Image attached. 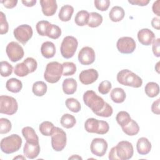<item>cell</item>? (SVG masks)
I'll list each match as a JSON object with an SVG mask.
<instances>
[{"instance_id":"1","label":"cell","mask_w":160,"mask_h":160,"mask_svg":"<svg viewBox=\"0 0 160 160\" xmlns=\"http://www.w3.org/2000/svg\"><path fill=\"white\" fill-rule=\"evenodd\" d=\"M133 154L132 143L128 141H121L111 149L108 158L110 160H128L132 157Z\"/></svg>"},{"instance_id":"2","label":"cell","mask_w":160,"mask_h":160,"mask_svg":"<svg viewBox=\"0 0 160 160\" xmlns=\"http://www.w3.org/2000/svg\"><path fill=\"white\" fill-rule=\"evenodd\" d=\"M116 79L119 84L126 86L138 88L142 84V79L136 74L127 69L119 71Z\"/></svg>"},{"instance_id":"3","label":"cell","mask_w":160,"mask_h":160,"mask_svg":"<svg viewBox=\"0 0 160 160\" xmlns=\"http://www.w3.org/2000/svg\"><path fill=\"white\" fill-rule=\"evenodd\" d=\"M22 142V139L18 134H12L1 139L0 143L1 150L5 154H12L21 148Z\"/></svg>"},{"instance_id":"4","label":"cell","mask_w":160,"mask_h":160,"mask_svg":"<svg viewBox=\"0 0 160 160\" xmlns=\"http://www.w3.org/2000/svg\"><path fill=\"white\" fill-rule=\"evenodd\" d=\"M62 74V64L57 61H52L46 65L44 73V78L48 82L54 84L59 81Z\"/></svg>"},{"instance_id":"5","label":"cell","mask_w":160,"mask_h":160,"mask_svg":"<svg viewBox=\"0 0 160 160\" xmlns=\"http://www.w3.org/2000/svg\"><path fill=\"white\" fill-rule=\"evenodd\" d=\"M83 101L94 114L101 111L105 103L104 99L92 90H88L84 93Z\"/></svg>"},{"instance_id":"6","label":"cell","mask_w":160,"mask_h":160,"mask_svg":"<svg viewBox=\"0 0 160 160\" xmlns=\"http://www.w3.org/2000/svg\"><path fill=\"white\" fill-rule=\"evenodd\" d=\"M78 41L72 36H67L62 39L60 46V51L62 56L66 59L72 58L78 48Z\"/></svg>"},{"instance_id":"7","label":"cell","mask_w":160,"mask_h":160,"mask_svg":"<svg viewBox=\"0 0 160 160\" xmlns=\"http://www.w3.org/2000/svg\"><path fill=\"white\" fill-rule=\"evenodd\" d=\"M18 109V104L12 96L1 95L0 96V112L7 115H13Z\"/></svg>"},{"instance_id":"8","label":"cell","mask_w":160,"mask_h":160,"mask_svg":"<svg viewBox=\"0 0 160 160\" xmlns=\"http://www.w3.org/2000/svg\"><path fill=\"white\" fill-rule=\"evenodd\" d=\"M67 137L65 131L60 128L56 127L51 135V146L55 151H61L66 145Z\"/></svg>"},{"instance_id":"9","label":"cell","mask_w":160,"mask_h":160,"mask_svg":"<svg viewBox=\"0 0 160 160\" xmlns=\"http://www.w3.org/2000/svg\"><path fill=\"white\" fill-rule=\"evenodd\" d=\"M13 34L16 40L24 45L32 38L33 31L31 26L22 24L14 29Z\"/></svg>"},{"instance_id":"10","label":"cell","mask_w":160,"mask_h":160,"mask_svg":"<svg viewBox=\"0 0 160 160\" xmlns=\"http://www.w3.org/2000/svg\"><path fill=\"white\" fill-rule=\"evenodd\" d=\"M6 52L9 59L13 62L21 60L24 55L22 47L17 42L11 41L7 45Z\"/></svg>"},{"instance_id":"11","label":"cell","mask_w":160,"mask_h":160,"mask_svg":"<svg viewBox=\"0 0 160 160\" xmlns=\"http://www.w3.org/2000/svg\"><path fill=\"white\" fill-rule=\"evenodd\" d=\"M116 47L119 52L122 54H131L136 49V42L131 37H121L118 40Z\"/></svg>"},{"instance_id":"12","label":"cell","mask_w":160,"mask_h":160,"mask_svg":"<svg viewBox=\"0 0 160 160\" xmlns=\"http://www.w3.org/2000/svg\"><path fill=\"white\" fill-rule=\"evenodd\" d=\"M108 144L103 138H94L92 140L90 145L91 152L98 157L103 156L108 150Z\"/></svg>"},{"instance_id":"13","label":"cell","mask_w":160,"mask_h":160,"mask_svg":"<svg viewBox=\"0 0 160 160\" xmlns=\"http://www.w3.org/2000/svg\"><path fill=\"white\" fill-rule=\"evenodd\" d=\"M78 61L82 65H90L92 64L96 58L94 49L89 46H85L81 49L78 53Z\"/></svg>"},{"instance_id":"14","label":"cell","mask_w":160,"mask_h":160,"mask_svg":"<svg viewBox=\"0 0 160 160\" xmlns=\"http://www.w3.org/2000/svg\"><path fill=\"white\" fill-rule=\"evenodd\" d=\"M98 72L94 69H88L82 71L79 75L80 82L84 84L88 85L94 82L98 78Z\"/></svg>"},{"instance_id":"15","label":"cell","mask_w":160,"mask_h":160,"mask_svg":"<svg viewBox=\"0 0 160 160\" xmlns=\"http://www.w3.org/2000/svg\"><path fill=\"white\" fill-rule=\"evenodd\" d=\"M139 42L144 46L151 45L155 39L154 33L148 28L140 29L138 32Z\"/></svg>"},{"instance_id":"16","label":"cell","mask_w":160,"mask_h":160,"mask_svg":"<svg viewBox=\"0 0 160 160\" xmlns=\"http://www.w3.org/2000/svg\"><path fill=\"white\" fill-rule=\"evenodd\" d=\"M41 151L39 143H31L26 142L23 148L24 156L30 159H34L38 156Z\"/></svg>"},{"instance_id":"17","label":"cell","mask_w":160,"mask_h":160,"mask_svg":"<svg viewBox=\"0 0 160 160\" xmlns=\"http://www.w3.org/2000/svg\"><path fill=\"white\" fill-rule=\"evenodd\" d=\"M40 4L43 14L46 16L54 15L58 9V4L56 0H41Z\"/></svg>"},{"instance_id":"18","label":"cell","mask_w":160,"mask_h":160,"mask_svg":"<svg viewBox=\"0 0 160 160\" xmlns=\"http://www.w3.org/2000/svg\"><path fill=\"white\" fill-rule=\"evenodd\" d=\"M136 149L140 155H146L151 151V143L148 138H140L136 143Z\"/></svg>"},{"instance_id":"19","label":"cell","mask_w":160,"mask_h":160,"mask_svg":"<svg viewBox=\"0 0 160 160\" xmlns=\"http://www.w3.org/2000/svg\"><path fill=\"white\" fill-rule=\"evenodd\" d=\"M41 52L43 57L47 59L52 58L56 54V47L51 41L44 42L41 47Z\"/></svg>"},{"instance_id":"20","label":"cell","mask_w":160,"mask_h":160,"mask_svg":"<svg viewBox=\"0 0 160 160\" xmlns=\"http://www.w3.org/2000/svg\"><path fill=\"white\" fill-rule=\"evenodd\" d=\"M62 87L64 94L71 95L73 94L76 91L78 83L74 78H66L63 81Z\"/></svg>"},{"instance_id":"21","label":"cell","mask_w":160,"mask_h":160,"mask_svg":"<svg viewBox=\"0 0 160 160\" xmlns=\"http://www.w3.org/2000/svg\"><path fill=\"white\" fill-rule=\"evenodd\" d=\"M22 134L27 142L31 143H39V138L34 129L30 126H26L22 129Z\"/></svg>"},{"instance_id":"22","label":"cell","mask_w":160,"mask_h":160,"mask_svg":"<svg viewBox=\"0 0 160 160\" xmlns=\"http://www.w3.org/2000/svg\"><path fill=\"white\" fill-rule=\"evenodd\" d=\"M74 12V8L69 4L64 5L60 9L58 14L59 19L63 22L69 21L72 16Z\"/></svg>"},{"instance_id":"23","label":"cell","mask_w":160,"mask_h":160,"mask_svg":"<svg viewBox=\"0 0 160 160\" xmlns=\"http://www.w3.org/2000/svg\"><path fill=\"white\" fill-rule=\"evenodd\" d=\"M125 12L122 8L115 6L112 7L109 13V19L112 22H119L124 18Z\"/></svg>"},{"instance_id":"24","label":"cell","mask_w":160,"mask_h":160,"mask_svg":"<svg viewBox=\"0 0 160 160\" xmlns=\"http://www.w3.org/2000/svg\"><path fill=\"white\" fill-rule=\"evenodd\" d=\"M111 100L115 103H122L125 101L126 95L124 90L121 88H115L110 93Z\"/></svg>"},{"instance_id":"25","label":"cell","mask_w":160,"mask_h":160,"mask_svg":"<svg viewBox=\"0 0 160 160\" xmlns=\"http://www.w3.org/2000/svg\"><path fill=\"white\" fill-rule=\"evenodd\" d=\"M6 88L8 91L18 93L21 91L22 88V82L18 79L12 78L9 79L6 82Z\"/></svg>"},{"instance_id":"26","label":"cell","mask_w":160,"mask_h":160,"mask_svg":"<svg viewBox=\"0 0 160 160\" xmlns=\"http://www.w3.org/2000/svg\"><path fill=\"white\" fill-rule=\"evenodd\" d=\"M122 130L128 136H135L138 134L139 131V126L134 120L131 119L127 125L122 127Z\"/></svg>"},{"instance_id":"27","label":"cell","mask_w":160,"mask_h":160,"mask_svg":"<svg viewBox=\"0 0 160 160\" xmlns=\"http://www.w3.org/2000/svg\"><path fill=\"white\" fill-rule=\"evenodd\" d=\"M99 126V120L91 118H88L84 122L85 130L89 133H97Z\"/></svg>"},{"instance_id":"28","label":"cell","mask_w":160,"mask_h":160,"mask_svg":"<svg viewBox=\"0 0 160 160\" xmlns=\"http://www.w3.org/2000/svg\"><path fill=\"white\" fill-rule=\"evenodd\" d=\"M89 13L85 10H81L77 12L74 18L75 23L79 26H84L88 24Z\"/></svg>"},{"instance_id":"29","label":"cell","mask_w":160,"mask_h":160,"mask_svg":"<svg viewBox=\"0 0 160 160\" xmlns=\"http://www.w3.org/2000/svg\"><path fill=\"white\" fill-rule=\"evenodd\" d=\"M146 94L149 98H154L159 93V86L155 82H149L144 88Z\"/></svg>"},{"instance_id":"30","label":"cell","mask_w":160,"mask_h":160,"mask_svg":"<svg viewBox=\"0 0 160 160\" xmlns=\"http://www.w3.org/2000/svg\"><path fill=\"white\" fill-rule=\"evenodd\" d=\"M55 128L56 127L51 122L45 121L40 124L39 126V130L43 136H51L54 131Z\"/></svg>"},{"instance_id":"31","label":"cell","mask_w":160,"mask_h":160,"mask_svg":"<svg viewBox=\"0 0 160 160\" xmlns=\"http://www.w3.org/2000/svg\"><path fill=\"white\" fill-rule=\"evenodd\" d=\"M48 87L46 84L41 81L35 82L32 88V91L36 96H42L47 92Z\"/></svg>"},{"instance_id":"32","label":"cell","mask_w":160,"mask_h":160,"mask_svg":"<svg viewBox=\"0 0 160 160\" xmlns=\"http://www.w3.org/2000/svg\"><path fill=\"white\" fill-rule=\"evenodd\" d=\"M60 122L62 127L66 129H70L75 126L76 123V120L74 116L66 113L61 116Z\"/></svg>"},{"instance_id":"33","label":"cell","mask_w":160,"mask_h":160,"mask_svg":"<svg viewBox=\"0 0 160 160\" xmlns=\"http://www.w3.org/2000/svg\"><path fill=\"white\" fill-rule=\"evenodd\" d=\"M102 20V16L100 14L96 12H92L89 13L88 26L90 28H97L101 24Z\"/></svg>"},{"instance_id":"34","label":"cell","mask_w":160,"mask_h":160,"mask_svg":"<svg viewBox=\"0 0 160 160\" xmlns=\"http://www.w3.org/2000/svg\"><path fill=\"white\" fill-rule=\"evenodd\" d=\"M61 35V29L58 26L52 24L49 25L46 32V36L52 39H58Z\"/></svg>"},{"instance_id":"35","label":"cell","mask_w":160,"mask_h":160,"mask_svg":"<svg viewBox=\"0 0 160 160\" xmlns=\"http://www.w3.org/2000/svg\"><path fill=\"white\" fill-rule=\"evenodd\" d=\"M131 118L129 114L124 111H119L116 117V120L118 124L122 128L127 125L129 121H131Z\"/></svg>"},{"instance_id":"36","label":"cell","mask_w":160,"mask_h":160,"mask_svg":"<svg viewBox=\"0 0 160 160\" xmlns=\"http://www.w3.org/2000/svg\"><path fill=\"white\" fill-rule=\"evenodd\" d=\"M66 106L73 112H78L81 109V105L80 102L76 99L74 98H68L65 102Z\"/></svg>"},{"instance_id":"37","label":"cell","mask_w":160,"mask_h":160,"mask_svg":"<svg viewBox=\"0 0 160 160\" xmlns=\"http://www.w3.org/2000/svg\"><path fill=\"white\" fill-rule=\"evenodd\" d=\"M62 75L64 76H72L76 71V66L72 62H64L62 64Z\"/></svg>"},{"instance_id":"38","label":"cell","mask_w":160,"mask_h":160,"mask_svg":"<svg viewBox=\"0 0 160 160\" xmlns=\"http://www.w3.org/2000/svg\"><path fill=\"white\" fill-rule=\"evenodd\" d=\"M14 73L19 77H24L29 74V71L26 64L22 62L17 64L14 69Z\"/></svg>"},{"instance_id":"39","label":"cell","mask_w":160,"mask_h":160,"mask_svg":"<svg viewBox=\"0 0 160 160\" xmlns=\"http://www.w3.org/2000/svg\"><path fill=\"white\" fill-rule=\"evenodd\" d=\"M1 75L2 77H8L10 76L13 70V68L11 64L6 61H2L1 62Z\"/></svg>"},{"instance_id":"40","label":"cell","mask_w":160,"mask_h":160,"mask_svg":"<svg viewBox=\"0 0 160 160\" xmlns=\"http://www.w3.org/2000/svg\"><path fill=\"white\" fill-rule=\"evenodd\" d=\"M50 24L51 23L49 21L45 20H41L38 21L36 25V31L38 34L41 36H46L47 29Z\"/></svg>"},{"instance_id":"41","label":"cell","mask_w":160,"mask_h":160,"mask_svg":"<svg viewBox=\"0 0 160 160\" xmlns=\"http://www.w3.org/2000/svg\"><path fill=\"white\" fill-rule=\"evenodd\" d=\"M11 128L12 124L8 119L4 118L0 119V134H7L11 130Z\"/></svg>"},{"instance_id":"42","label":"cell","mask_w":160,"mask_h":160,"mask_svg":"<svg viewBox=\"0 0 160 160\" xmlns=\"http://www.w3.org/2000/svg\"><path fill=\"white\" fill-rule=\"evenodd\" d=\"M112 112H113V109L112 106L109 105L108 102H105L102 109L99 112H96L95 114L98 116H101L103 118H109L112 114Z\"/></svg>"},{"instance_id":"43","label":"cell","mask_w":160,"mask_h":160,"mask_svg":"<svg viewBox=\"0 0 160 160\" xmlns=\"http://www.w3.org/2000/svg\"><path fill=\"white\" fill-rule=\"evenodd\" d=\"M9 25L6 20L5 14L1 11L0 12V34H4L8 32Z\"/></svg>"},{"instance_id":"44","label":"cell","mask_w":160,"mask_h":160,"mask_svg":"<svg viewBox=\"0 0 160 160\" xmlns=\"http://www.w3.org/2000/svg\"><path fill=\"white\" fill-rule=\"evenodd\" d=\"M112 88L111 82L108 80L102 81L98 86V91L102 94H107Z\"/></svg>"},{"instance_id":"45","label":"cell","mask_w":160,"mask_h":160,"mask_svg":"<svg viewBox=\"0 0 160 160\" xmlns=\"http://www.w3.org/2000/svg\"><path fill=\"white\" fill-rule=\"evenodd\" d=\"M23 62L28 66L30 73H32L36 70L37 67H38V62H37L36 60L35 59H34L33 58L28 57V58H26Z\"/></svg>"},{"instance_id":"46","label":"cell","mask_w":160,"mask_h":160,"mask_svg":"<svg viewBox=\"0 0 160 160\" xmlns=\"http://www.w3.org/2000/svg\"><path fill=\"white\" fill-rule=\"evenodd\" d=\"M110 5L109 0H96L94 1V6L97 9L101 11L108 10Z\"/></svg>"},{"instance_id":"47","label":"cell","mask_w":160,"mask_h":160,"mask_svg":"<svg viewBox=\"0 0 160 160\" xmlns=\"http://www.w3.org/2000/svg\"><path fill=\"white\" fill-rule=\"evenodd\" d=\"M109 129V124L105 121L99 120V129L96 134H106Z\"/></svg>"},{"instance_id":"48","label":"cell","mask_w":160,"mask_h":160,"mask_svg":"<svg viewBox=\"0 0 160 160\" xmlns=\"http://www.w3.org/2000/svg\"><path fill=\"white\" fill-rule=\"evenodd\" d=\"M152 52L155 56L159 58L160 56V39L159 38L155 39L152 42Z\"/></svg>"},{"instance_id":"49","label":"cell","mask_w":160,"mask_h":160,"mask_svg":"<svg viewBox=\"0 0 160 160\" xmlns=\"http://www.w3.org/2000/svg\"><path fill=\"white\" fill-rule=\"evenodd\" d=\"M0 2L2 3L5 8L8 9H12L16 6L18 3V1L17 0H4V1H1Z\"/></svg>"},{"instance_id":"50","label":"cell","mask_w":160,"mask_h":160,"mask_svg":"<svg viewBox=\"0 0 160 160\" xmlns=\"http://www.w3.org/2000/svg\"><path fill=\"white\" fill-rule=\"evenodd\" d=\"M160 99L158 98L156 101H154L152 105H151V111L157 115H159L160 114V109H159V101Z\"/></svg>"},{"instance_id":"51","label":"cell","mask_w":160,"mask_h":160,"mask_svg":"<svg viewBox=\"0 0 160 160\" xmlns=\"http://www.w3.org/2000/svg\"><path fill=\"white\" fill-rule=\"evenodd\" d=\"M128 2L132 5L144 6L149 4V0H129Z\"/></svg>"},{"instance_id":"52","label":"cell","mask_w":160,"mask_h":160,"mask_svg":"<svg viewBox=\"0 0 160 160\" xmlns=\"http://www.w3.org/2000/svg\"><path fill=\"white\" fill-rule=\"evenodd\" d=\"M159 3H160V1L159 0H157L155 2H154L152 6V12L156 14L158 17L160 16V12H159Z\"/></svg>"},{"instance_id":"53","label":"cell","mask_w":160,"mask_h":160,"mask_svg":"<svg viewBox=\"0 0 160 160\" xmlns=\"http://www.w3.org/2000/svg\"><path fill=\"white\" fill-rule=\"evenodd\" d=\"M160 19L159 18L157 17H154L152 19L151 21V26H152L153 28L157 29V30H159L160 29Z\"/></svg>"},{"instance_id":"54","label":"cell","mask_w":160,"mask_h":160,"mask_svg":"<svg viewBox=\"0 0 160 160\" xmlns=\"http://www.w3.org/2000/svg\"><path fill=\"white\" fill-rule=\"evenodd\" d=\"M22 3L27 7H32L34 6L36 4V0H30V1H28V0H22L21 1Z\"/></svg>"},{"instance_id":"55","label":"cell","mask_w":160,"mask_h":160,"mask_svg":"<svg viewBox=\"0 0 160 160\" xmlns=\"http://www.w3.org/2000/svg\"><path fill=\"white\" fill-rule=\"evenodd\" d=\"M69 159H82V158L81 156H79V155L76 154V155H72V156L69 157Z\"/></svg>"},{"instance_id":"56","label":"cell","mask_w":160,"mask_h":160,"mask_svg":"<svg viewBox=\"0 0 160 160\" xmlns=\"http://www.w3.org/2000/svg\"><path fill=\"white\" fill-rule=\"evenodd\" d=\"M13 159H23V160H26V158H25V157H24V156H22L21 155H18L16 157H14L13 158Z\"/></svg>"},{"instance_id":"57","label":"cell","mask_w":160,"mask_h":160,"mask_svg":"<svg viewBox=\"0 0 160 160\" xmlns=\"http://www.w3.org/2000/svg\"><path fill=\"white\" fill-rule=\"evenodd\" d=\"M155 70L158 73H159V61L155 65Z\"/></svg>"}]
</instances>
